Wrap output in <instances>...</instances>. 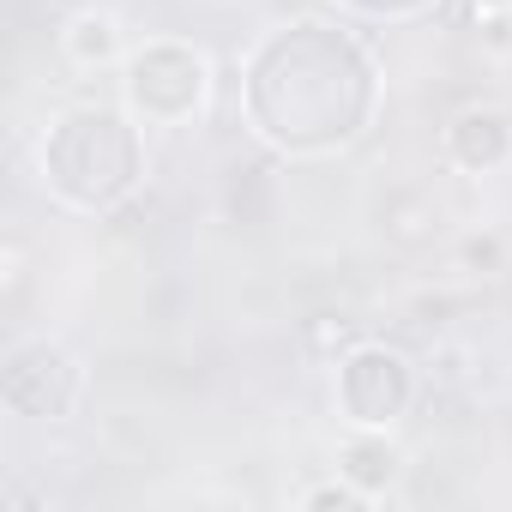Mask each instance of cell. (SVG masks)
I'll return each instance as SVG.
<instances>
[{"label": "cell", "instance_id": "5", "mask_svg": "<svg viewBox=\"0 0 512 512\" xmlns=\"http://www.w3.org/2000/svg\"><path fill=\"white\" fill-rule=\"evenodd\" d=\"M446 157H452L458 169H470V175L500 169V163L512 157V127H506V115H500V109H464V115L446 127Z\"/></svg>", "mask_w": 512, "mask_h": 512}, {"label": "cell", "instance_id": "8", "mask_svg": "<svg viewBox=\"0 0 512 512\" xmlns=\"http://www.w3.org/2000/svg\"><path fill=\"white\" fill-rule=\"evenodd\" d=\"M362 500H368V494H362L344 470H338V482H320V488L302 494V506H362Z\"/></svg>", "mask_w": 512, "mask_h": 512}, {"label": "cell", "instance_id": "2", "mask_svg": "<svg viewBox=\"0 0 512 512\" xmlns=\"http://www.w3.org/2000/svg\"><path fill=\"white\" fill-rule=\"evenodd\" d=\"M205 91H211V67L187 43H145L139 55H127V103L157 127L193 121L205 109Z\"/></svg>", "mask_w": 512, "mask_h": 512}, {"label": "cell", "instance_id": "4", "mask_svg": "<svg viewBox=\"0 0 512 512\" xmlns=\"http://www.w3.org/2000/svg\"><path fill=\"white\" fill-rule=\"evenodd\" d=\"M416 398V374L398 350L386 344H356L338 362V410L350 428H386L410 410Z\"/></svg>", "mask_w": 512, "mask_h": 512}, {"label": "cell", "instance_id": "3", "mask_svg": "<svg viewBox=\"0 0 512 512\" xmlns=\"http://www.w3.org/2000/svg\"><path fill=\"white\" fill-rule=\"evenodd\" d=\"M0 392H7V410L25 416V422H67L85 404V368L61 344L37 338V344H19L7 356Z\"/></svg>", "mask_w": 512, "mask_h": 512}, {"label": "cell", "instance_id": "1", "mask_svg": "<svg viewBox=\"0 0 512 512\" xmlns=\"http://www.w3.org/2000/svg\"><path fill=\"white\" fill-rule=\"evenodd\" d=\"M139 169H145L139 133L109 103L67 109L43 139V181L55 187V199L79 211H109L115 199H127L139 187Z\"/></svg>", "mask_w": 512, "mask_h": 512}, {"label": "cell", "instance_id": "7", "mask_svg": "<svg viewBox=\"0 0 512 512\" xmlns=\"http://www.w3.org/2000/svg\"><path fill=\"white\" fill-rule=\"evenodd\" d=\"M61 49H67V61H73L79 73H97V67L121 61V19H115V13H103V7H85V13H73V19H67Z\"/></svg>", "mask_w": 512, "mask_h": 512}, {"label": "cell", "instance_id": "6", "mask_svg": "<svg viewBox=\"0 0 512 512\" xmlns=\"http://www.w3.org/2000/svg\"><path fill=\"white\" fill-rule=\"evenodd\" d=\"M338 470L374 500V494H386V488L404 476V452L386 440V428H356V434L344 440V452H338Z\"/></svg>", "mask_w": 512, "mask_h": 512}]
</instances>
